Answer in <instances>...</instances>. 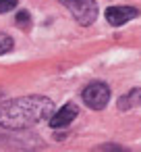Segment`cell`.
I'll return each instance as SVG.
<instances>
[{"mask_svg":"<svg viewBox=\"0 0 141 152\" xmlns=\"http://www.w3.org/2000/svg\"><path fill=\"white\" fill-rule=\"evenodd\" d=\"M139 102H141V90H131L127 96H122L118 100V108L120 110H129V108H135Z\"/></svg>","mask_w":141,"mask_h":152,"instance_id":"obj_6","label":"cell"},{"mask_svg":"<svg viewBox=\"0 0 141 152\" xmlns=\"http://www.w3.org/2000/svg\"><path fill=\"white\" fill-rule=\"evenodd\" d=\"M110 100V88L104 81H93L83 90V102L93 108V110H102Z\"/></svg>","mask_w":141,"mask_h":152,"instance_id":"obj_3","label":"cell"},{"mask_svg":"<svg viewBox=\"0 0 141 152\" xmlns=\"http://www.w3.org/2000/svg\"><path fill=\"white\" fill-rule=\"evenodd\" d=\"M139 15V11L137 9H133V7H110L108 11H106V19H108V23L110 25H124L127 21H131V19H135Z\"/></svg>","mask_w":141,"mask_h":152,"instance_id":"obj_4","label":"cell"},{"mask_svg":"<svg viewBox=\"0 0 141 152\" xmlns=\"http://www.w3.org/2000/svg\"><path fill=\"white\" fill-rule=\"evenodd\" d=\"M54 115V102L46 96H23L0 102V127L27 129Z\"/></svg>","mask_w":141,"mask_h":152,"instance_id":"obj_1","label":"cell"},{"mask_svg":"<svg viewBox=\"0 0 141 152\" xmlns=\"http://www.w3.org/2000/svg\"><path fill=\"white\" fill-rule=\"evenodd\" d=\"M17 25L19 27H29V13L27 11H21V13H17Z\"/></svg>","mask_w":141,"mask_h":152,"instance_id":"obj_8","label":"cell"},{"mask_svg":"<svg viewBox=\"0 0 141 152\" xmlns=\"http://www.w3.org/2000/svg\"><path fill=\"white\" fill-rule=\"evenodd\" d=\"M58 2H62L71 11L75 21L79 25H83V27L91 25L98 19V4H95V0H58Z\"/></svg>","mask_w":141,"mask_h":152,"instance_id":"obj_2","label":"cell"},{"mask_svg":"<svg viewBox=\"0 0 141 152\" xmlns=\"http://www.w3.org/2000/svg\"><path fill=\"white\" fill-rule=\"evenodd\" d=\"M77 115H79L77 104L69 102V104H64L58 113H54V115L50 117V125H52L54 129H58V127H67V125L73 123V119H77Z\"/></svg>","mask_w":141,"mask_h":152,"instance_id":"obj_5","label":"cell"},{"mask_svg":"<svg viewBox=\"0 0 141 152\" xmlns=\"http://www.w3.org/2000/svg\"><path fill=\"white\" fill-rule=\"evenodd\" d=\"M17 7V0H0V13H9Z\"/></svg>","mask_w":141,"mask_h":152,"instance_id":"obj_9","label":"cell"},{"mask_svg":"<svg viewBox=\"0 0 141 152\" xmlns=\"http://www.w3.org/2000/svg\"><path fill=\"white\" fill-rule=\"evenodd\" d=\"M13 46H15V42H13V38H11V36L0 34V54L11 52V50H13Z\"/></svg>","mask_w":141,"mask_h":152,"instance_id":"obj_7","label":"cell"}]
</instances>
